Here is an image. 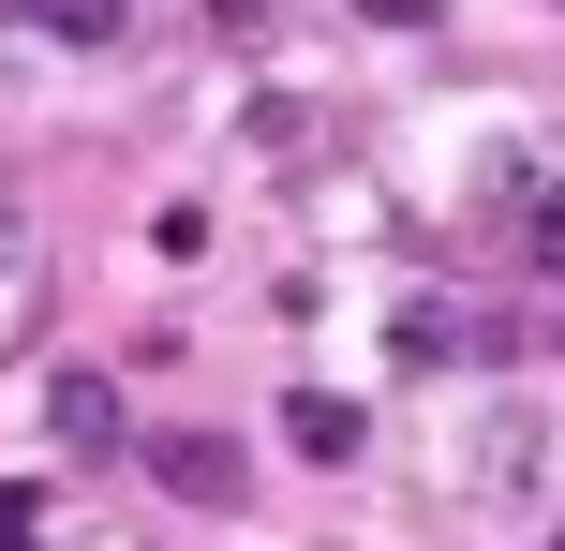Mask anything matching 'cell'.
I'll return each mask as SVG.
<instances>
[{
	"mask_svg": "<svg viewBox=\"0 0 565 551\" xmlns=\"http://www.w3.org/2000/svg\"><path fill=\"white\" fill-rule=\"evenodd\" d=\"M402 358H417V373H431V358H477V328H461L447 298H417V314H402Z\"/></svg>",
	"mask_w": 565,
	"mask_h": 551,
	"instance_id": "cell-5",
	"label": "cell"
},
{
	"mask_svg": "<svg viewBox=\"0 0 565 551\" xmlns=\"http://www.w3.org/2000/svg\"><path fill=\"white\" fill-rule=\"evenodd\" d=\"M15 30H45V45H119L135 30V0H0Z\"/></svg>",
	"mask_w": 565,
	"mask_h": 551,
	"instance_id": "cell-2",
	"label": "cell"
},
{
	"mask_svg": "<svg viewBox=\"0 0 565 551\" xmlns=\"http://www.w3.org/2000/svg\"><path fill=\"white\" fill-rule=\"evenodd\" d=\"M536 254L565 268V179H551V194H536Z\"/></svg>",
	"mask_w": 565,
	"mask_h": 551,
	"instance_id": "cell-6",
	"label": "cell"
},
{
	"mask_svg": "<svg viewBox=\"0 0 565 551\" xmlns=\"http://www.w3.org/2000/svg\"><path fill=\"white\" fill-rule=\"evenodd\" d=\"M149 463H164V492H179V507H238V477H254V463H238L224 433H164Z\"/></svg>",
	"mask_w": 565,
	"mask_h": 551,
	"instance_id": "cell-1",
	"label": "cell"
},
{
	"mask_svg": "<svg viewBox=\"0 0 565 551\" xmlns=\"http://www.w3.org/2000/svg\"><path fill=\"white\" fill-rule=\"evenodd\" d=\"M282 447H298V463H358V403L298 388V403H282Z\"/></svg>",
	"mask_w": 565,
	"mask_h": 551,
	"instance_id": "cell-3",
	"label": "cell"
},
{
	"mask_svg": "<svg viewBox=\"0 0 565 551\" xmlns=\"http://www.w3.org/2000/svg\"><path fill=\"white\" fill-rule=\"evenodd\" d=\"M358 15H387V30H417V15H431V0H358Z\"/></svg>",
	"mask_w": 565,
	"mask_h": 551,
	"instance_id": "cell-7",
	"label": "cell"
},
{
	"mask_svg": "<svg viewBox=\"0 0 565 551\" xmlns=\"http://www.w3.org/2000/svg\"><path fill=\"white\" fill-rule=\"evenodd\" d=\"M45 417H60V447H119V388H105V373H60Z\"/></svg>",
	"mask_w": 565,
	"mask_h": 551,
	"instance_id": "cell-4",
	"label": "cell"
}]
</instances>
